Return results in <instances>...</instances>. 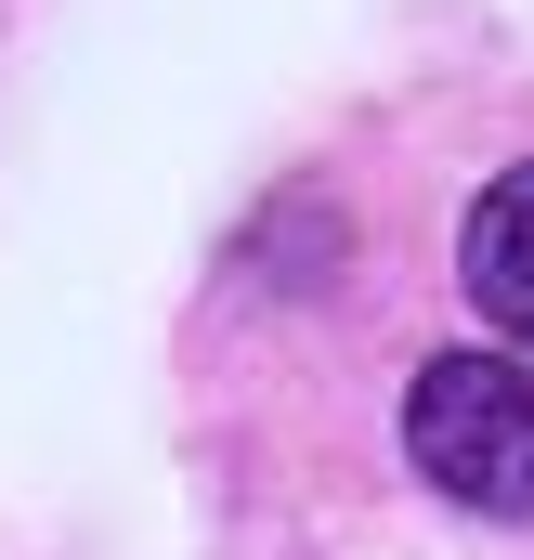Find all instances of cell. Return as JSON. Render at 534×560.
Returning a JSON list of instances; mask_svg holds the SVG:
<instances>
[{
	"label": "cell",
	"instance_id": "6da1fadb",
	"mask_svg": "<svg viewBox=\"0 0 534 560\" xmlns=\"http://www.w3.org/2000/svg\"><path fill=\"white\" fill-rule=\"evenodd\" d=\"M404 456L430 495L483 509V522H534V365L509 352H443L404 392Z\"/></svg>",
	"mask_w": 534,
	"mask_h": 560
},
{
	"label": "cell",
	"instance_id": "7a4b0ae2",
	"mask_svg": "<svg viewBox=\"0 0 534 560\" xmlns=\"http://www.w3.org/2000/svg\"><path fill=\"white\" fill-rule=\"evenodd\" d=\"M456 275H469V300H483V326L534 352V156H522V170H496V183L469 196Z\"/></svg>",
	"mask_w": 534,
	"mask_h": 560
}]
</instances>
